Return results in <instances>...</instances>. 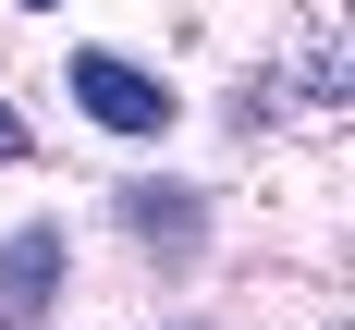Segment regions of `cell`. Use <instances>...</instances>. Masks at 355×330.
<instances>
[{
  "mask_svg": "<svg viewBox=\"0 0 355 330\" xmlns=\"http://www.w3.org/2000/svg\"><path fill=\"white\" fill-rule=\"evenodd\" d=\"M62 86H73V110H86L98 135H172V122H184V98H172L147 62H123V49H73Z\"/></svg>",
  "mask_w": 355,
  "mask_h": 330,
  "instance_id": "1",
  "label": "cell"
},
{
  "mask_svg": "<svg viewBox=\"0 0 355 330\" xmlns=\"http://www.w3.org/2000/svg\"><path fill=\"white\" fill-rule=\"evenodd\" d=\"M0 159H25V110H0Z\"/></svg>",
  "mask_w": 355,
  "mask_h": 330,
  "instance_id": "4",
  "label": "cell"
},
{
  "mask_svg": "<svg viewBox=\"0 0 355 330\" xmlns=\"http://www.w3.org/2000/svg\"><path fill=\"white\" fill-rule=\"evenodd\" d=\"M25 12H62V0H25Z\"/></svg>",
  "mask_w": 355,
  "mask_h": 330,
  "instance_id": "5",
  "label": "cell"
},
{
  "mask_svg": "<svg viewBox=\"0 0 355 330\" xmlns=\"http://www.w3.org/2000/svg\"><path fill=\"white\" fill-rule=\"evenodd\" d=\"M73 282V245H62V220H25L12 245H0V330H37L49 306H62Z\"/></svg>",
  "mask_w": 355,
  "mask_h": 330,
  "instance_id": "2",
  "label": "cell"
},
{
  "mask_svg": "<svg viewBox=\"0 0 355 330\" xmlns=\"http://www.w3.org/2000/svg\"><path fill=\"white\" fill-rule=\"evenodd\" d=\"M123 232H135L147 257H196V232H209V220H196V196H172V183H123Z\"/></svg>",
  "mask_w": 355,
  "mask_h": 330,
  "instance_id": "3",
  "label": "cell"
}]
</instances>
